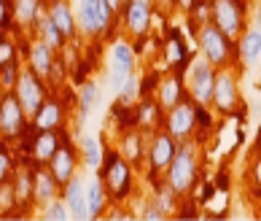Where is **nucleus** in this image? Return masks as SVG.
<instances>
[{"instance_id":"1","label":"nucleus","mask_w":261,"mask_h":221,"mask_svg":"<svg viewBox=\"0 0 261 221\" xmlns=\"http://www.w3.org/2000/svg\"><path fill=\"white\" fill-rule=\"evenodd\" d=\"M199 173V149L194 140H180L175 149V157L170 159L167 170H164V181L178 191V194H189L197 184Z\"/></svg>"},{"instance_id":"2","label":"nucleus","mask_w":261,"mask_h":221,"mask_svg":"<svg viewBox=\"0 0 261 221\" xmlns=\"http://www.w3.org/2000/svg\"><path fill=\"white\" fill-rule=\"evenodd\" d=\"M100 178L105 189H108V194L116 197V200H127L132 194V162H127L121 157V151H108L102 157V165H100Z\"/></svg>"},{"instance_id":"3","label":"nucleus","mask_w":261,"mask_h":221,"mask_svg":"<svg viewBox=\"0 0 261 221\" xmlns=\"http://www.w3.org/2000/svg\"><path fill=\"white\" fill-rule=\"evenodd\" d=\"M186 84H189V97L194 100L199 108L213 105V86H216V65L207 62L202 54H197L189 65L186 73Z\"/></svg>"},{"instance_id":"4","label":"nucleus","mask_w":261,"mask_h":221,"mask_svg":"<svg viewBox=\"0 0 261 221\" xmlns=\"http://www.w3.org/2000/svg\"><path fill=\"white\" fill-rule=\"evenodd\" d=\"M197 46H199V54L216 68H226L231 60V38L221 33L213 22H205L197 30Z\"/></svg>"},{"instance_id":"5","label":"nucleus","mask_w":261,"mask_h":221,"mask_svg":"<svg viewBox=\"0 0 261 221\" xmlns=\"http://www.w3.org/2000/svg\"><path fill=\"white\" fill-rule=\"evenodd\" d=\"M197 116H199V105L191 100V97H183L180 103H175L167 111V116H164V130H167L178 143L180 140H189V138H194Z\"/></svg>"},{"instance_id":"6","label":"nucleus","mask_w":261,"mask_h":221,"mask_svg":"<svg viewBox=\"0 0 261 221\" xmlns=\"http://www.w3.org/2000/svg\"><path fill=\"white\" fill-rule=\"evenodd\" d=\"M210 22L226 33L231 41H237L245 30V11L240 0H213L210 3Z\"/></svg>"},{"instance_id":"7","label":"nucleus","mask_w":261,"mask_h":221,"mask_svg":"<svg viewBox=\"0 0 261 221\" xmlns=\"http://www.w3.org/2000/svg\"><path fill=\"white\" fill-rule=\"evenodd\" d=\"M14 94L19 97V103H22V108H24L27 116H33V113L43 105V100H46L43 79H41V76H35L30 68H22V70H19V76H16Z\"/></svg>"},{"instance_id":"8","label":"nucleus","mask_w":261,"mask_h":221,"mask_svg":"<svg viewBox=\"0 0 261 221\" xmlns=\"http://www.w3.org/2000/svg\"><path fill=\"white\" fill-rule=\"evenodd\" d=\"M132 73H135V49H132V43L116 41L111 46V73H108L111 92L113 94L119 92Z\"/></svg>"},{"instance_id":"9","label":"nucleus","mask_w":261,"mask_h":221,"mask_svg":"<svg viewBox=\"0 0 261 221\" xmlns=\"http://www.w3.org/2000/svg\"><path fill=\"white\" fill-rule=\"evenodd\" d=\"M27 124V113L22 108V103L14 92L3 94V103H0V135L3 140H16L24 132Z\"/></svg>"},{"instance_id":"10","label":"nucleus","mask_w":261,"mask_h":221,"mask_svg":"<svg viewBox=\"0 0 261 221\" xmlns=\"http://www.w3.org/2000/svg\"><path fill=\"white\" fill-rule=\"evenodd\" d=\"M240 103L237 76L229 68H216V86H213V108L218 113H231Z\"/></svg>"},{"instance_id":"11","label":"nucleus","mask_w":261,"mask_h":221,"mask_svg":"<svg viewBox=\"0 0 261 221\" xmlns=\"http://www.w3.org/2000/svg\"><path fill=\"white\" fill-rule=\"evenodd\" d=\"M175 149H178V140L170 135L167 130L156 132L151 138V143L146 146V165L151 173H164L170 165V159L175 157Z\"/></svg>"},{"instance_id":"12","label":"nucleus","mask_w":261,"mask_h":221,"mask_svg":"<svg viewBox=\"0 0 261 221\" xmlns=\"http://www.w3.org/2000/svg\"><path fill=\"white\" fill-rule=\"evenodd\" d=\"M79 162H81L79 149L70 146V143H62V146L57 149V154L49 159V170L54 173V178L65 186L67 181H70L75 173H79Z\"/></svg>"},{"instance_id":"13","label":"nucleus","mask_w":261,"mask_h":221,"mask_svg":"<svg viewBox=\"0 0 261 221\" xmlns=\"http://www.w3.org/2000/svg\"><path fill=\"white\" fill-rule=\"evenodd\" d=\"M62 194V184L54 178V173L49 170V165H38L35 170V186H33V205L43 208L51 200H57Z\"/></svg>"},{"instance_id":"14","label":"nucleus","mask_w":261,"mask_h":221,"mask_svg":"<svg viewBox=\"0 0 261 221\" xmlns=\"http://www.w3.org/2000/svg\"><path fill=\"white\" fill-rule=\"evenodd\" d=\"M54 52L49 43L43 41V38H38V41H33L30 52H27V68H30L35 76H41L43 81L51 79V70H54Z\"/></svg>"},{"instance_id":"15","label":"nucleus","mask_w":261,"mask_h":221,"mask_svg":"<svg viewBox=\"0 0 261 221\" xmlns=\"http://www.w3.org/2000/svg\"><path fill=\"white\" fill-rule=\"evenodd\" d=\"M62 200L70 208V216L73 218H89V208H86V181L75 173V176L62 186Z\"/></svg>"},{"instance_id":"16","label":"nucleus","mask_w":261,"mask_h":221,"mask_svg":"<svg viewBox=\"0 0 261 221\" xmlns=\"http://www.w3.org/2000/svg\"><path fill=\"white\" fill-rule=\"evenodd\" d=\"M151 8H153V6L143 3V0H127V3H124V22H127V27H129L132 35L143 38V35L148 33L151 19H153Z\"/></svg>"},{"instance_id":"17","label":"nucleus","mask_w":261,"mask_h":221,"mask_svg":"<svg viewBox=\"0 0 261 221\" xmlns=\"http://www.w3.org/2000/svg\"><path fill=\"white\" fill-rule=\"evenodd\" d=\"M237 49H240V60L245 68H256L261 62V27H245L243 35L237 38Z\"/></svg>"},{"instance_id":"18","label":"nucleus","mask_w":261,"mask_h":221,"mask_svg":"<svg viewBox=\"0 0 261 221\" xmlns=\"http://www.w3.org/2000/svg\"><path fill=\"white\" fill-rule=\"evenodd\" d=\"M49 16L57 22V27L62 30L67 41H73L79 35V19H75V8H70L67 0H51L49 3Z\"/></svg>"},{"instance_id":"19","label":"nucleus","mask_w":261,"mask_h":221,"mask_svg":"<svg viewBox=\"0 0 261 221\" xmlns=\"http://www.w3.org/2000/svg\"><path fill=\"white\" fill-rule=\"evenodd\" d=\"M62 121H65L62 103L54 100V97H46L41 108L33 113V127L35 130H57V127H62Z\"/></svg>"},{"instance_id":"20","label":"nucleus","mask_w":261,"mask_h":221,"mask_svg":"<svg viewBox=\"0 0 261 221\" xmlns=\"http://www.w3.org/2000/svg\"><path fill=\"white\" fill-rule=\"evenodd\" d=\"M62 146L57 130H38V135L33 140V162L35 165H49V159L57 154V149Z\"/></svg>"},{"instance_id":"21","label":"nucleus","mask_w":261,"mask_h":221,"mask_svg":"<svg viewBox=\"0 0 261 221\" xmlns=\"http://www.w3.org/2000/svg\"><path fill=\"white\" fill-rule=\"evenodd\" d=\"M75 19H79V33L86 38H97L100 22H97V0H79L75 6Z\"/></svg>"},{"instance_id":"22","label":"nucleus","mask_w":261,"mask_h":221,"mask_svg":"<svg viewBox=\"0 0 261 221\" xmlns=\"http://www.w3.org/2000/svg\"><path fill=\"white\" fill-rule=\"evenodd\" d=\"M183 100V79L180 76H164L156 86V103L162 111H170L175 103Z\"/></svg>"},{"instance_id":"23","label":"nucleus","mask_w":261,"mask_h":221,"mask_svg":"<svg viewBox=\"0 0 261 221\" xmlns=\"http://www.w3.org/2000/svg\"><path fill=\"white\" fill-rule=\"evenodd\" d=\"M108 205V189H105L102 178L94 176L86 181V208H89V218H100Z\"/></svg>"},{"instance_id":"24","label":"nucleus","mask_w":261,"mask_h":221,"mask_svg":"<svg viewBox=\"0 0 261 221\" xmlns=\"http://www.w3.org/2000/svg\"><path fill=\"white\" fill-rule=\"evenodd\" d=\"M11 181H14V189H16V200H19V208H27L33 205V186H35V170H30L27 165H19L11 173Z\"/></svg>"},{"instance_id":"25","label":"nucleus","mask_w":261,"mask_h":221,"mask_svg":"<svg viewBox=\"0 0 261 221\" xmlns=\"http://www.w3.org/2000/svg\"><path fill=\"white\" fill-rule=\"evenodd\" d=\"M35 27H38V38H43V41L49 43L51 49H62V46H65L67 38L62 35V30L57 27V22L49 16V6H43V8H41V14H38Z\"/></svg>"},{"instance_id":"26","label":"nucleus","mask_w":261,"mask_h":221,"mask_svg":"<svg viewBox=\"0 0 261 221\" xmlns=\"http://www.w3.org/2000/svg\"><path fill=\"white\" fill-rule=\"evenodd\" d=\"M121 157L132 162V165H140V159H146V138H143V130H129L121 135Z\"/></svg>"},{"instance_id":"27","label":"nucleus","mask_w":261,"mask_h":221,"mask_svg":"<svg viewBox=\"0 0 261 221\" xmlns=\"http://www.w3.org/2000/svg\"><path fill=\"white\" fill-rule=\"evenodd\" d=\"M41 8H43V0H11L14 22L22 27H35Z\"/></svg>"},{"instance_id":"28","label":"nucleus","mask_w":261,"mask_h":221,"mask_svg":"<svg viewBox=\"0 0 261 221\" xmlns=\"http://www.w3.org/2000/svg\"><path fill=\"white\" fill-rule=\"evenodd\" d=\"M79 154H81V162H84V165L89 167V170H100L105 151H102V146H100L97 138L84 135V138L79 140Z\"/></svg>"},{"instance_id":"29","label":"nucleus","mask_w":261,"mask_h":221,"mask_svg":"<svg viewBox=\"0 0 261 221\" xmlns=\"http://www.w3.org/2000/svg\"><path fill=\"white\" fill-rule=\"evenodd\" d=\"M135 113H138V116L132 119V124L143 132H148L159 124V103H153V100H143L138 108H135Z\"/></svg>"},{"instance_id":"30","label":"nucleus","mask_w":261,"mask_h":221,"mask_svg":"<svg viewBox=\"0 0 261 221\" xmlns=\"http://www.w3.org/2000/svg\"><path fill=\"white\" fill-rule=\"evenodd\" d=\"M97 103H100V86L97 81H84L81 84V89H79V111L84 113H92L94 108H97Z\"/></svg>"},{"instance_id":"31","label":"nucleus","mask_w":261,"mask_h":221,"mask_svg":"<svg viewBox=\"0 0 261 221\" xmlns=\"http://www.w3.org/2000/svg\"><path fill=\"white\" fill-rule=\"evenodd\" d=\"M140 81H138V73H132L127 81H124V86L119 92H116V100H119V105L121 108H132L135 103H138V97H140Z\"/></svg>"},{"instance_id":"32","label":"nucleus","mask_w":261,"mask_h":221,"mask_svg":"<svg viewBox=\"0 0 261 221\" xmlns=\"http://www.w3.org/2000/svg\"><path fill=\"white\" fill-rule=\"evenodd\" d=\"M19 208V200H16V189H14V181L8 178L0 184V216H14Z\"/></svg>"},{"instance_id":"33","label":"nucleus","mask_w":261,"mask_h":221,"mask_svg":"<svg viewBox=\"0 0 261 221\" xmlns=\"http://www.w3.org/2000/svg\"><path fill=\"white\" fill-rule=\"evenodd\" d=\"M178 197H180L178 191L172 189L167 181H164V186H159V189H156V194H153V203H156L167 216H172V213H175V208H178Z\"/></svg>"},{"instance_id":"34","label":"nucleus","mask_w":261,"mask_h":221,"mask_svg":"<svg viewBox=\"0 0 261 221\" xmlns=\"http://www.w3.org/2000/svg\"><path fill=\"white\" fill-rule=\"evenodd\" d=\"M38 216L49 218V221H67V218H70V208H67V203L62 197H57V200H51L49 205H43Z\"/></svg>"},{"instance_id":"35","label":"nucleus","mask_w":261,"mask_h":221,"mask_svg":"<svg viewBox=\"0 0 261 221\" xmlns=\"http://www.w3.org/2000/svg\"><path fill=\"white\" fill-rule=\"evenodd\" d=\"M11 173H14V154L6 143H0V184L11 178Z\"/></svg>"},{"instance_id":"36","label":"nucleus","mask_w":261,"mask_h":221,"mask_svg":"<svg viewBox=\"0 0 261 221\" xmlns=\"http://www.w3.org/2000/svg\"><path fill=\"white\" fill-rule=\"evenodd\" d=\"M16 76H19V65H16V62L6 65V68H0V86H3L6 92H14V86H16Z\"/></svg>"},{"instance_id":"37","label":"nucleus","mask_w":261,"mask_h":221,"mask_svg":"<svg viewBox=\"0 0 261 221\" xmlns=\"http://www.w3.org/2000/svg\"><path fill=\"white\" fill-rule=\"evenodd\" d=\"M16 62V46L8 41V38H0V68Z\"/></svg>"},{"instance_id":"38","label":"nucleus","mask_w":261,"mask_h":221,"mask_svg":"<svg viewBox=\"0 0 261 221\" xmlns=\"http://www.w3.org/2000/svg\"><path fill=\"white\" fill-rule=\"evenodd\" d=\"M183 57H186V54H183V41H180L178 35L170 38V41H167V60L170 62H180Z\"/></svg>"},{"instance_id":"39","label":"nucleus","mask_w":261,"mask_h":221,"mask_svg":"<svg viewBox=\"0 0 261 221\" xmlns=\"http://www.w3.org/2000/svg\"><path fill=\"white\" fill-rule=\"evenodd\" d=\"M140 218H146V221H162V218H167V213H164V210L153 203H146V210H140Z\"/></svg>"},{"instance_id":"40","label":"nucleus","mask_w":261,"mask_h":221,"mask_svg":"<svg viewBox=\"0 0 261 221\" xmlns=\"http://www.w3.org/2000/svg\"><path fill=\"white\" fill-rule=\"evenodd\" d=\"M250 181H253L256 194H261V154L253 159V165H250Z\"/></svg>"},{"instance_id":"41","label":"nucleus","mask_w":261,"mask_h":221,"mask_svg":"<svg viewBox=\"0 0 261 221\" xmlns=\"http://www.w3.org/2000/svg\"><path fill=\"white\" fill-rule=\"evenodd\" d=\"M14 19V11H11V3H8V0H0V30H3V27L8 24Z\"/></svg>"},{"instance_id":"42","label":"nucleus","mask_w":261,"mask_h":221,"mask_svg":"<svg viewBox=\"0 0 261 221\" xmlns=\"http://www.w3.org/2000/svg\"><path fill=\"white\" fill-rule=\"evenodd\" d=\"M108 6H111V11H113V16L119 14V11H124V0H108Z\"/></svg>"},{"instance_id":"43","label":"nucleus","mask_w":261,"mask_h":221,"mask_svg":"<svg viewBox=\"0 0 261 221\" xmlns=\"http://www.w3.org/2000/svg\"><path fill=\"white\" fill-rule=\"evenodd\" d=\"M143 3H148V6H153V0H143Z\"/></svg>"},{"instance_id":"44","label":"nucleus","mask_w":261,"mask_h":221,"mask_svg":"<svg viewBox=\"0 0 261 221\" xmlns=\"http://www.w3.org/2000/svg\"><path fill=\"white\" fill-rule=\"evenodd\" d=\"M124 3H127V0H124Z\"/></svg>"}]
</instances>
